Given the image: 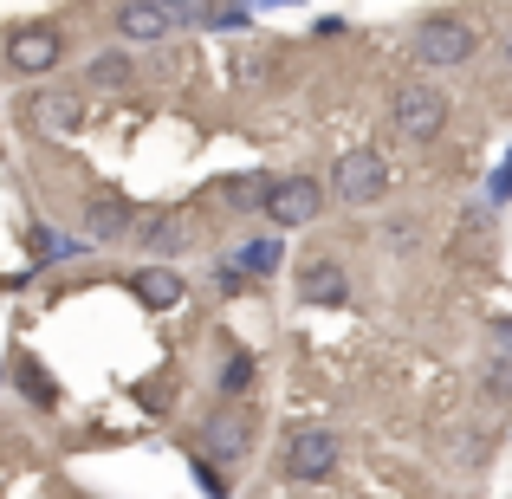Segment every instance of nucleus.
<instances>
[{
    "label": "nucleus",
    "instance_id": "f03ea898",
    "mask_svg": "<svg viewBox=\"0 0 512 499\" xmlns=\"http://www.w3.org/2000/svg\"><path fill=\"white\" fill-rule=\"evenodd\" d=\"M331 188H338L344 208H370V201H383V195H389V163H383V150H370V143L344 150L338 169H331Z\"/></svg>",
    "mask_w": 512,
    "mask_h": 499
},
{
    "label": "nucleus",
    "instance_id": "7ed1b4c3",
    "mask_svg": "<svg viewBox=\"0 0 512 499\" xmlns=\"http://www.w3.org/2000/svg\"><path fill=\"white\" fill-rule=\"evenodd\" d=\"M389 117H396V130L409 143H435L441 130H448V91H435V85H402L396 98H389Z\"/></svg>",
    "mask_w": 512,
    "mask_h": 499
},
{
    "label": "nucleus",
    "instance_id": "20e7f679",
    "mask_svg": "<svg viewBox=\"0 0 512 499\" xmlns=\"http://www.w3.org/2000/svg\"><path fill=\"white\" fill-rule=\"evenodd\" d=\"M59 59H65V33L52 20H33V26H13L7 33V72L46 78V72H59Z\"/></svg>",
    "mask_w": 512,
    "mask_h": 499
},
{
    "label": "nucleus",
    "instance_id": "9d476101",
    "mask_svg": "<svg viewBox=\"0 0 512 499\" xmlns=\"http://www.w3.org/2000/svg\"><path fill=\"white\" fill-rule=\"evenodd\" d=\"M234 266H240L247 279H273L279 266H286V240H279V234H253L247 247L234 253Z\"/></svg>",
    "mask_w": 512,
    "mask_h": 499
},
{
    "label": "nucleus",
    "instance_id": "a211bd4d",
    "mask_svg": "<svg viewBox=\"0 0 512 499\" xmlns=\"http://www.w3.org/2000/svg\"><path fill=\"white\" fill-rule=\"evenodd\" d=\"M247 383H253V357H247V350H234V363L221 370V389H227V396H240Z\"/></svg>",
    "mask_w": 512,
    "mask_h": 499
},
{
    "label": "nucleus",
    "instance_id": "9b49d317",
    "mask_svg": "<svg viewBox=\"0 0 512 499\" xmlns=\"http://www.w3.org/2000/svg\"><path fill=\"white\" fill-rule=\"evenodd\" d=\"M208 441H214V454H221V461H240V454H247V441H253L247 409H221L208 422Z\"/></svg>",
    "mask_w": 512,
    "mask_h": 499
},
{
    "label": "nucleus",
    "instance_id": "f3484780",
    "mask_svg": "<svg viewBox=\"0 0 512 499\" xmlns=\"http://www.w3.org/2000/svg\"><path fill=\"white\" fill-rule=\"evenodd\" d=\"M72 117H78V104H52V98L33 104V124H39V130H65Z\"/></svg>",
    "mask_w": 512,
    "mask_h": 499
},
{
    "label": "nucleus",
    "instance_id": "ddd939ff",
    "mask_svg": "<svg viewBox=\"0 0 512 499\" xmlns=\"http://www.w3.org/2000/svg\"><path fill=\"white\" fill-rule=\"evenodd\" d=\"M85 227H91L98 240H104V234H124V227H130V201H124V195H104L98 208H91V221H85Z\"/></svg>",
    "mask_w": 512,
    "mask_h": 499
},
{
    "label": "nucleus",
    "instance_id": "4be33fe9",
    "mask_svg": "<svg viewBox=\"0 0 512 499\" xmlns=\"http://www.w3.org/2000/svg\"><path fill=\"white\" fill-rule=\"evenodd\" d=\"M500 52H506V65H512V20H506V33H500Z\"/></svg>",
    "mask_w": 512,
    "mask_h": 499
},
{
    "label": "nucleus",
    "instance_id": "2eb2a0df",
    "mask_svg": "<svg viewBox=\"0 0 512 499\" xmlns=\"http://www.w3.org/2000/svg\"><path fill=\"white\" fill-rule=\"evenodd\" d=\"M124 78H130L124 52H98V59H91V85H124Z\"/></svg>",
    "mask_w": 512,
    "mask_h": 499
},
{
    "label": "nucleus",
    "instance_id": "4468645a",
    "mask_svg": "<svg viewBox=\"0 0 512 499\" xmlns=\"http://www.w3.org/2000/svg\"><path fill=\"white\" fill-rule=\"evenodd\" d=\"M13 376H20V389H26L33 402H46V409H59V396H52V383L39 376V363H33V357H20V363H13Z\"/></svg>",
    "mask_w": 512,
    "mask_h": 499
},
{
    "label": "nucleus",
    "instance_id": "6ab92c4d",
    "mask_svg": "<svg viewBox=\"0 0 512 499\" xmlns=\"http://www.w3.org/2000/svg\"><path fill=\"white\" fill-rule=\"evenodd\" d=\"M175 240H182V227H175V221H150V227H143V247H150V253L175 247Z\"/></svg>",
    "mask_w": 512,
    "mask_h": 499
},
{
    "label": "nucleus",
    "instance_id": "aec40b11",
    "mask_svg": "<svg viewBox=\"0 0 512 499\" xmlns=\"http://www.w3.org/2000/svg\"><path fill=\"white\" fill-rule=\"evenodd\" d=\"M163 7L188 13V26H208V20H214V7H208V0H163Z\"/></svg>",
    "mask_w": 512,
    "mask_h": 499
},
{
    "label": "nucleus",
    "instance_id": "423d86ee",
    "mask_svg": "<svg viewBox=\"0 0 512 499\" xmlns=\"http://www.w3.org/2000/svg\"><path fill=\"white\" fill-rule=\"evenodd\" d=\"M338 474V435L331 428H292L286 435V480H305V487H318V480Z\"/></svg>",
    "mask_w": 512,
    "mask_h": 499
},
{
    "label": "nucleus",
    "instance_id": "1a4fd4ad",
    "mask_svg": "<svg viewBox=\"0 0 512 499\" xmlns=\"http://www.w3.org/2000/svg\"><path fill=\"white\" fill-rule=\"evenodd\" d=\"M130 292H137L150 312H175V305L188 299L182 273H169V266H137V273H130Z\"/></svg>",
    "mask_w": 512,
    "mask_h": 499
},
{
    "label": "nucleus",
    "instance_id": "f257e3e1",
    "mask_svg": "<svg viewBox=\"0 0 512 499\" xmlns=\"http://www.w3.org/2000/svg\"><path fill=\"white\" fill-rule=\"evenodd\" d=\"M474 46H480V33H474V20H461V13H428V20L415 26V39H409L415 65H428V72H454V65H467Z\"/></svg>",
    "mask_w": 512,
    "mask_h": 499
},
{
    "label": "nucleus",
    "instance_id": "39448f33",
    "mask_svg": "<svg viewBox=\"0 0 512 499\" xmlns=\"http://www.w3.org/2000/svg\"><path fill=\"white\" fill-rule=\"evenodd\" d=\"M318 208H325L318 175H279V182H273V201H266V221H273V234H292V227H312Z\"/></svg>",
    "mask_w": 512,
    "mask_h": 499
},
{
    "label": "nucleus",
    "instance_id": "412c9836",
    "mask_svg": "<svg viewBox=\"0 0 512 499\" xmlns=\"http://www.w3.org/2000/svg\"><path fill=\"white\" fill-rule=\"evenodd\" d=\"M195 474H201V487H208L214 499H227V480H221V474H214V467H208V461H201V454H195Z\"/></svg>",
    "mask_w": 512,
    "mask_h": 499
},
{
    "label": "nucleus",
    "instance_id": "6e6552de",
    "mask_svg": "<svg viewBox=\"0 0 512 499\" xmlns=\"http://www.w3.org/2000/svg\"><path fill=\"white\" fill-rule=\"evenodd\" d=\"M350 299V279L338 260H305L299 266V305H344Z\"/></svg>",
    "mask_w": 512,
    "mask_h": 499
},
{
    "label": "nucleus",
    "instance_id": "0eeeda50",
    "mask_svg": "<svg viewBox=\"0 0 512 499\" xmlns=\"http://www.w3.org/2000/svg\"><path fill=\"white\" fill-rule=\"evenodd\" d=\"M182 26H188V13L163 7V0H124V7H117V33H124L130 46H156V39L182 33Z\"/></svg>",
    "mask_w": 512,
    "mask_h": 499
},
{
    "label": "nucleus",
    "instance_id": "dca6fc26",
    "mask_svg": "<svg viewBox=\"0 0 512 499\" xmlns=\"http://www.w3.org/2000/svg\"><path fill=\"white\" fill-rule=\"evenodd\" d=\"M487 357L512 370V318H487Z\"/></svg>",
    "mask_w": 512,
    "mask_h": 499
},
{
    "label": "nucleus",
    "instance_id": "f8f14e48",
    "mask_svg": "<svg viewBox=\"0 0 512 499\" xmlns=\"http://www.w3.org/2000/svg\"><path fill=\"white\" fill-rule=\"evenodd\" d=\"M273 182H279V175L253 169V175H234V182H221V195H227V208H234V214H253V208H266V201H273Z\"/></svg>",
    "mask_w": 512,
    "mask_h": 499
}]
</instances>
